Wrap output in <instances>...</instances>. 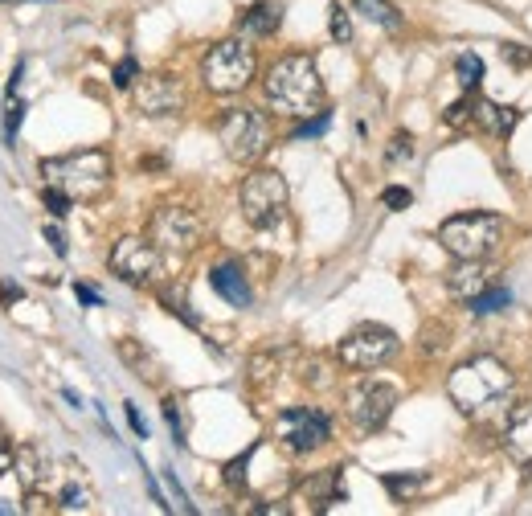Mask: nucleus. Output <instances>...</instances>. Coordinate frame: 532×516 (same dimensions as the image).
Here are the masks:
<instances>
[{"instance_id": "obj_16", "label": "nucleus", "mask_w": 532, "mask_h": 516, "mask_svg": "<svg viewBox=\"0 0 532 516\" xmlns=\"http://www.w3.org/2000/svg\"><path fill=\"white\" fill-rule=\"evenodd\" d=\"M520 119H524L520 107H500V103L483 99V95L471 99V123L479 127V132H487V136H500V140L512 136L516 127H520Z\"/></svg>"}, {"instance_id": "obj_11", "label": "nucleus", "mask_w": 532, "mask_h": 516, "mask_svg": "<svg viewBox=\"0 0 532 516\" xmlns=\"http://www.w3.org/2000/svg\"><path fill=\"white\" fill-rule=\"evenodd\" d=\"M107 267L127 287H152L160 279V246L144 234H123L107 254Z\"/></svg>"}, {"instance_id": "obj_19", "label": "nucleus", "mask_w": 532, "mask_h": 516, "mask_svg": "<svg viewBox=\"0 0 532 516\" xmlns=\"http://www.w3.org/2000/svg\"><path fill=\"white\" fill-rule=\"evenodd\" d=\"M13 471H17V480H21L25 492L46 488V480L54 476V471H50V455L41 451V447H33V443H21L13 451Z\"/></svg>"}, {"instance_id": "obj_1", "label": "nucleus", "mask_w": 532, "mask_h": 516, "mask_svg": "<svg viewBox=\"0 0 532 516\" xmlns=\"http://www.w3.org/2000/svg\"><path fill=\"white\" fill-rule=\"evenodd\" d=\"M262 95L271 103V111L287 119H312L324 111L328 86L312 54H283L266 66L262 74Z\"/></svg>"}, {"instance_id": "obj_25", "label": "nucleus", "mask_w": 532, "mask_h": 516, "mask_svg": "<svg viewBox=\"0 0 532 516\" xmlns=\"http://www.w3.org/2000/svg\"><path fill=\"white\" fill-rule=\"evenodd\" d=\"M455 74H459V86H463V91H479V82H483L487 66H483L479 54H459V58H455Z\"/></svg>"}, {"instance_id": "obj_5", "label": "nucleus", "mask_w": 532, "mask_h": 516, "mask_svg": "<svg viewBox=\"0 0 532 516\" xmlns=\"http://www.w3.org/2000/svg\"><path fill=\"white\" fill-rule=\"evenodd\" d=\"M217 140L234 164H258L275 144L271 115L258 107H226L217 115Z\"/></svg>"}, {"instance_id": "obj_20", "label": "nucleus", "mask_w": 532, "mask_h": 516, "mask_svg": "<svg viewBox=\"0 0 532 516\" xmlns=\"http://www.w3.org/2000/svg\"><path fill=\"white\" fill-rule=\"evenodd\" d=\"M283 25V5L279 0H258V5H250L242 17H238V33L242 37H275Z\"/></svg>"}, {"instance_id": "obj_13", "label": "nucleus", "mask_w": 532, "mask_h": 516, "mask_svg": "<svg viewBox=\"0 0 532 516\" xmlns=\"http://www.w3.org/2000/svg\"><path fill=\"white\" fill-rule=\"evenodd\" d=\"M131 103L148 119H168L185 111V86L172 74H140L131 86Z\"/></svg>"}, {"instance_id": "obj_41", "label": "nucleus", "mask_w": 532, "mask_h": 516, "mask_svg": "<svg viewBox=\"0 0 532 516\" xmlns=\"http://www.w3.org/2000/svg\"><path fill=\"white\" fill-rule=\"evenodd\" d=\"M74 295L82 299V304H91V308H99V304H103V295H99L95 287H86V283H74Z\"/></svg>"}, {"instance_id": "obj_2", "label": "nucleus", "mask_w": 532, "mask_h": 516, "mask_svg": "<svg viewBox=\"0 0 532 516\" xmlns=\"http://www.w3.org/2000/svg\"><path fill=\"white\" fill-rule=\"evenodd\" d=\"M516 390V377L500 357H471L447 377V398L463 418H487L496 414Z\"/></svg>"}, {"instance_id": "obj_21", "label": "nucleus", "mask_w": 532, "mask_h": 516, "mask_svg": "<svg viewBox=\"0 0 532 516\" xmlns=\"http://www.w3.org/2000/svg\"><path fill=\"white\" fill-rule=\"evenodd\" d=\"M115 353H119V361L131 369V373H136L140 381H160V365H156V357L144 349V344L140 340H131V336H123L119 344H115Z\"/></svg>"}, {"instance_id": "obj_14", "label": "nucleus", "mask_w": 532, "mask_h": 516, "mask_svg": "<svg viewBox=\"0 0 532 516\" xmlns=\"http://www.w3.org/2000/svg\"><path fill=\"white\" fill-rule=\"evenodd\" d=\"M500 443H504V455L520 471H528V476H532V402H520V406L508 410Z\"/></svg>"}, {"instance_id": "obj_42", "label": "nucleus", "mask_w": 532, "mask_h": 516, "mask_svg": "<svg viewBox=\"0 0 532 516\" xmlns=\"http://www.w3.org/2000/svg\"><path fill=\"white\" fill-rule=\"evenodd\" d=\"M13 471V447L5 443V430H0V476H9Z\"/></svg>"}, {"instance_id": "obj_38", "label": "nucleus", "mask_w": 532, "mask_h": 516, "mask_svg": "<svg viewBox=\"0 0 532 516\" xmlns=\"http://www.w3.org/2000/svg\"><path fill=\"white\" fill-rule=\"evenodd\" d=\"M410 156H414V140H410V132H397L393 144H389V152H385V160L397 164V160H410Z\"/></svg>"}, {"instance_id": "obj_26", "label": "nucleus", "mask_w": 532, "mask_h": 516, "mask_svg": "<svg viewBox=\"0 0 532 516\" xmlns=\"http://www.w3.org/2000/svg\"><path fill=\"white\" fill-rule=\"evenodd\" d=\"M160 304L176 316V320H185L189 328H201V320H197V312L189 308V299L181 295V291H176V287H160Z\"/></svg>"}, {"instance_id": "obj_28", "label": "nucleus", "mask_w": 532, "mask_h": 516, "mask_svg": "<svg viewBox=\"0 0 532 516\" xmlns=\"http://www.w3.org/2000/svg\"><path fill=\"white\" fill-rule=\"evenodd\" d=\"M381 484L389 488V496H393V500H410V496L422 488V476L406 471V476H381Z\"/></svg>"}, {"instance_id": "obj_3", "label": "nucleus", "mask_w": 532, "mask_h": 516, "mask_svg": "<svg viewBox=\"0 0 532 516\" xmlns=\"http://www.w3.org/2000/svg\"><path fill=\"white\" fill-rule=\"evenodd\" d=\"M37 172H41L46 185L70 193L74 201H99L111 189L115 164H111V152H103V148H82V152H70V156L41 160Z\"/></svg>"}, {"instance_id": "obj_23", "label": "nucleus", "mask_w": 532, "mask_h": 516, "mask_svg": "<svg viewBox=\"0 0 532 516\" xmlns=\"http://www.w3.org/2000/svg\"><path fill=\"white\" fill-rule=\"evenodd\" d=\"M352 9H357L365 21H373V25L389 29V33L402 29V13H397L393 0H352Z\"/></svg>"}, {"instance_id": "obj_40", "label": "nucleus", "mask_w": 532, "mask_h": 516, "mask_svg": "<svg viewBox=\"0 0 532 516\" xmlns=\"http://www.w3.org/2000/svg\"><path fill=\"white\" fill-rule=\"evenodd\" d=\"M41 234H46V242L54 246V254H58V258H66V254H70V246H66V234H62L58 226H46Z\"/></svg>"}, {"instance_id": "obj_22", "label": "nucleus", "mask_w": 532, "mask_h": 516, "mask_svg": "<svg viewBox=\"0 0 532 516\" xmlns=\"http://www.w3.org/2000/svg\"><path fill=\"white\" fill-rule=\"evenodd\" d=\"M283 373V357L275 349H266V353H254L250 365H246V381L254 385V390H271V385L279 381Z\"/></svg>"}, {"instance_id": "obj_7", "label": "nucleus", "mask_w": 532, "mask_h": 516, "mask_svg": "<svg viewBox=\"0 0 532 516\" xmlns=\"http://www.w3.org/2000/svg\"><path fill=\"white\" fill-rule=\"evenodd\" d=\"M287 205H291V189L283 181V172L275 168H254L238 189V209L254 230H275L287 218Z\"/></svg>"}, {"instance_id": "obj_34", "label": "nucleus", "mask_w": 532, "mask_h": 516, "mask_svg": "<svg viewBox=\"0 0 532 516\" xmlns=\"http://www.w3.org/2000/svg\"><path fill=\"white\" fill-rule=\"evenodd\" d=\"M328 123H332V115H328V111H320V115H312V123L295 127L291 140H316V136H324V132H328Z\"/></svg>"}, {"instance_id": "obj_8", "label": "nucleus", "mask_w": 532, "mask_h": 516, "mask_svg": "<svg viewBox=\"0 0 532 516\" xmlns=\"http://www.w3.org/2000/svg\"><path fill=\"white\" fill-rule=\"evenodd\" d=\"M402 349V340H397L393 328L385 324H357L340 344H336V361L352 373H373L381 365H389Z\"/></svg>"}, {"instance_id": "obj_33", "label": "nucleus", "mask_w": 532, "mask_h": 516, "mask_svg": "<svg viewBox=\"0 0 532 516\" xmlns=\"http://www.w3.org/2000/svg\"><path fill=\"white\" fill-rule=\"evenodd\" d=\"M21 119H25V103L9 95V107H5V140H9V148H13L17 132H21Z\"/></svg>"}, {"instance_id": "obj_17", "label": "nucleus", "mask_w": 532, "mask_h": 516, "mask_svg": "<svg viewBox=\"0 0 532 516\" xmlns=\"http://www.w3.org/2000/svg\"><path fill=\"white\" fill-rule=\"evenodd\" d=\"M209 283H213V291L226 299L230 308H254V291H250V279H246V271L234 263H217L213 271H209Z\"/></svg>"}, {"instance_id": "obj_45", "label": "nucleus", "mask_w": 532, "mask_h": 516, "mask_svg": "<svg viewBox=\"0 0 532 516\" xmlns=\"http://www.w3.org/2000/svg\"><path fill=\"white\" fill-rule=\"evenodd\" d=\"M0 299H21V287H0Z\"/></svg>"}, {"instance_id": "obj_27", "label": "nucleus", "mask_w": 532, "mask_h": 516, "mask_svg": "<svg viewBox=\"0 0 532 516\" xmlns=\"http://www.w3.org/2000/svg\"><path fill=\"white\" fill-rule=\"evenodd\" d=\"M91 504H95V492L86 488V484H74V480H70V484L58 492V508H62V512H86Z\"/></svg>"}, {"instance_id": "obj_37", "label": "nucleus", "mask_w": 532, "mask_h": 516, "mask_svg": "<svg viewBox=\"0 0 532 516\" xmlns=\"http://www.w3.org/2000/svg\"><path fill=\"white\" fill-rule=\"evenodd\" d=\"M500 54H504V62L516 66V70H528V66H532V50L520 46V41H508V46H500Z\"/></svg>"}, {"instance_id": "obj_39", "label": "nucleus", "mask_w": 532, "mask_h": 516, "mask_svg": "<svg viewBox=\"0 0 532 516\" xmlns=\"http://www.w3.org/2000/svg\"><path fill=\"white\" fill-rule=\"evenodd\" d=\"M442 123H447V127H467L471 123V99H459L447 115H442Z\"/></svg>"}, {"instance_id": "obj_6", "label": "nucleus", "mask_w": 532, "mask_h": 516, "mask_svg": "<svg viewBox=\"0 0 532 516\" xmlns=\"http://www.w3.org/2000/svg\"><path fill=\"white\" fill-rule=\"evenodd\" d=\"M254 78H258V54L246 37L217 41L201 58V82L209 95H238Z\"/></svg>"}, {"instance_id": "obj_36", "label": "nucleus", "mask_w": 532, "mask_h": 516, "mask_svg": "<svg viewBox=\"0 0 532 516\" xmlns=\"http://www.w3.org/2000/svg\"><path fill=\"white\" fill-rule=\"evenodd\" d=\"M164 418H168V426H172V439H176V447H185V422H181V402H176V398H164Z\"/></svg>"}, {"instance_id": "obj_32", "label": "nucleus", "mask_w": 532, "mask_h": 516, "mask_svg": "<svg viewBox=\"0 0 532 516\" xmlns=\"http://www.w3.org/2000/svg\"><path fill=\"white\" fill-rule=\"evenodd\" d=\"M328 29H332V41H340V46H348V41H352V21H348V9L332 5V17H328Z\"/></svg>"}, {"instance_id": "obj_15", "label": "nucleus", "mask_w": 532, "mask_h": 516, "mask_svg": "<svg viewBox=\"0 0 532 516\" xmlns=\"http://www.w3.org/2000/svg\"><path fill=\"white\" fill-rule=\"evenodd\" d=\"M299 500H307L312 512H328L332 504L344 500V467H324L299 480Z\"/></svg>"}, {"instance_id": "obj_9", "label": "nucleus", "mask_w": 532, "mask_h": 516, "mask_svg": "<svg viewBox=\"0 0 532 516\" xmlns=\"http://www.w3.org/2000/svg\"><path fill=\"white\" fill-rule=\"evenodd\" d=\"M148 238L160 246V254L185 258L205 242V222L201 213L189 205H160L148 222Z\"/></svg>"}, {"instance_id": "obj_4", "label": "nucleus", "mask_w": 532, "mask_h": 516, "mask_svg": "<svg viewBox=\"0 0 532 516\" xmlns=\"http://www.w3.org/2000/svg\"><path fill=\"white\" fill-rule=\"evenodd\" d=\"M508 222L500 213L487 209H471V213H455L438 226V246L447 250L455 263H487L500 246H504Z\"/></svg>"}, {"instance_id": "obj_10", "label": "nucleus", "mask_w": 532, "mask_h": 516, "mask_svg": "<svg viewBox=\"0 0 532 516\" xmlns=\"http://www.w3.org/2000/svg\"><path fill=\"white\" fill-rule=\"evenodd\" d=\"M344 410H348V422L365 430V435H373V430H381L393 410H397V385L381 381V377H361L348 385L344 394Z\"/></svg>"}, {"instance_id": "obj_12", "label": "nucleus", "mask_w": 532, "mask_h": 516, "mask_svg": "<svg viewBox=\"0 0 532 516\" xmlns=\"http://www.w3.org/2000/svg\"><path fill=\"white\" fill-rule=\"evenodd\" d=\"M275 439L291 451V455H307L332 439V418L316 406H291L275 418Z\"/></svg>"}, {"instance_id": "obj_29", "label": "nucleus", "mask_w": 532, "mask_h": 516, "mask_svg": "<svg viewBox=\"0 0 532 516\" xmlns=\"http://www.w3.org/2000/svg\"><path fill=\"white\" fill-rule=\"evenodd\" d=\"M250 455H254V447H250V451H242L238 459H230V463H226V488L246 492V467H250Z\"/></svg>"}, {"instance_id": "obj_35", "label": "nucleus", "mask_w": 532, "mask_h": 516, "mask_svg": "<svg viewBox=\"0 0 532 516\" xmlns=\"http://www.w3.org/2000/svg\"><path fill=\"white\" fill-rule=\"evenodd\" d=\"M410 201H414V193H410V189H402V185H389V189H381V205H385V209H393V213L410 209Z\"/></svg>"}, {"instance_id": "obj_30", "label": "nucleus", "mask_w": 532, "mask_h": 516, "mask_svg": "<svg viewBox=\"0 0 532 516\" xmlns=\"http://www.w3.org/2000/svg\"><path fill=\"white\" fill-rule=\"evenodd\" d=\"M41 205H46V209L54 213V218L62 222L66 213H70V205H74V197H70V193H62V189H54V185H46V189H41Z\"/></svg>"}, {"instance_id": "obj_24", "label": "nucleus", "mask_w": 532, "mask_h": 516, "mask_svg": "<svg viewBox=\"0 0 532 516\" xmlns=\"http://www.w3.org/2000/svg\"><path fill=\"white\" fill-rule=\"evenodd\" d=\"M508 304H512V291H508V287H487L483 295L471 299L467 312H471V316H496V312L508 308Z\"/></svg>"}, {"instance_id": "obj_18", "label": "nucleus", "mask_w": 532, "mask_h": 516, "mask_svg": "<svg viewBox=\"0 0 532 516\" xmlns=\"http://www.w3.org/2000/svg\"><path fill=\"white\" fill-rule=\"evenodd\" d=\"M487 287H496V275L483 263H459L455 271H447V291H451V299H459V304H471V299L483 295Z\"/></svg>"}, {"instance_id": "obj_44", "label": "nucleus", "mask_w": 532, "mask_h": 516, "mask_svg": "<svg viewBox=\"0 0 532 516\" xmlns=\"http://www.w3.org/2000/svg\"><path fill=\"white\" fill-rule=\"evenodd\" d=\"M254 512H262V516H283L287 504H254Z\"/></svg>"}, {"instance_id": "obj_31", "label": "nucleus", "mask_w": 532, "mask_h": 516, "mask_svg": "<svg viewBox=\"0 0 532 516\" xmlns=\"http://www.w3.org/2000/svg\"><path fill=\"white\" fill-rule=\"evenodd\" d=\"M136 78H140V62H136V58H123V62L111 70V82L119 86V91H131V86H136Z\"/></svg>"}, {"instance_id": "obj_43", "label": "nucleus", "mask_w": 532, "mask_h": 516, "mask_svg": "<svg viewBox=\"0 0 532 516\" xmlns=\"http://www.w3.org/2000/svg\"><path fill=\"white\" fill-rule=\"evenodd\" d=\"M127 422H131V430H136V435H140V439H148V426H144L140 410H136V406H131V402H127Z\"/></svg>"}]
</instances>
